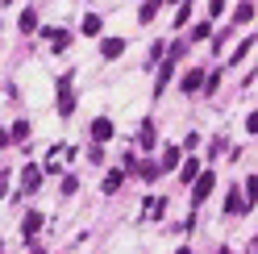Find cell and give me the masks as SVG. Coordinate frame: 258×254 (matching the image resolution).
Listing matches in <instances>:
<instances>
[{"instance_id": "obj_1", "label": "cell", "mask_w": 258, "mask_h": 254, "mask_svg": "<svg viewBox=\"0 0 258 254\" xmlns=\"http://www.w3.org/2000/svg\"><path fill=\"white\" fill-rule=\"evenodd\" d=\"M213 183H217V175H213V171H204V167H200V175L191 179V204H204L208 196H213Z\"/></svg>"}, {"instance_id": "obj_2", "label": "cell", "mask_w": 258, "mask_h": 254, "mask_svg": "<svg viewBox=\"0 0 258 254\" xmlns=\"http://www.w3.org/2000/svg\"><path fill=\"white\" fill-rule=\"evenodd\" d=\"M58 113H62V117H71V113H75V92H71V75H62V79H58Z\"/></svg>"}, {"instance_id": "obj_3", "label": "cell", "mask_w": 258, "mask_h": 254, "mask_svg": "<svg viewBox=\"0 0 258 254\" xmlns=\"http://www.w3.org/2000/svg\"><path fill=\"white\" fill-rule=\"evenodd\" d=\"M175 62H179V58H167V62H158V79H154V96H163V88L171 84V75H175Z\"/></svg>"}, {"instance_id": "obj_4", "label": "cell", "mask_w": 258, "mask_h": 254, "mask_svg": "<svg viewBox=\"0 0 258 254\" xmlns=\"http://www.w3.org/2000/svg\"><path fill=\"white\" fill-rule=\"evenodd\" d=\"M38 183H42V171H38V167H25V171H21V192H25V196L38 192Z\"/></svg>"}, {"instance_id": "obj_5", "label": "cell", "mask_w": 258, "mask_h": 254, "mask_svg": "<svg viewBox=\"0 0 258 254\" xmlns=\"http://www.w3.org/2000/svg\"><path fill=\"white\" fill-rule=\"evenodd\" d=\"M100 54H104V58H121V54H125V42H121V38H104V42H100Z\"/></svg>"}, {"instance_id": "obj_6", "label": "cell", "mask_w": 258, "mask_h": 254, "mask_svg": "<svg viewBox=\"0 0 258 254\" xmlns=\"http://www.w3.org/2000/svg\"><path fill=\"white\" fill-rule=\"evenodd\" d=\"M92 138H96V142H108V138H112V121H108V117H96V121H92Z\"/></svg>"}, {"instance_id": "obj_7", "label": "cell", "mask_w": 258, "mask_h": 254, "mask_svg": "<svg viewBox=\"0 0 258 254\" xmlns=\"http://www.w3.org/2000/svg\"><path fill=\"white\" fill-rule=\"evenodd\" d=\"M46 38H50V50H54V54H58V50H67V46H71V34H67V29H50Z\"/></svg>"}, {"instance_id": "obj_8", "label": "cell", "mask_w": 258, "mask_h": 254, "mask_svg": "<svg viewBox=\"0 0 258 254\" xmlns=\"http://www.w3.org/2000/svg\"><path fill=\"white\" fill-rule=\"evenodd\" d=\"M204 88V71L200 67H191L187 75H183V92H200Z\"/></svg>"}, {"instance_id": "obj_9", "label": "cell", "mask_w": 258, "mask_h": 254, "mask_svg": "<svg viewBox=\"0 0 258 254\" xmlns=\"http://www.w3.org/2000/svg\"><path fill=\"white\" fill-rule=\"evenodd\" d=\"M250 209V200L241 196V192H229V200H225V213H246Z\"/></svg>"}, {"instance_id": "obj_10", "label": "cell", "mask_w": 258, "mask_h": 254, "mask_svg": "<svg viewBox=\"0 0 258 254\" xmlns=\"http://www.w3.org/2000/svg\"><path fill=\"white\" fill-rule=\"evenodd\" d=\"M38 229H42V213H25V221H21V233H25V237H34Z\"/></svg>"}, {"instance_id": "obj_11", "label": "cell", "mask_w": 258, "mask_h": 254, "mask_svg": "<svg viewBox=\"0 0 258 254\" xmlns=\"http://www.w3.org/2000/svg\"><path fill=\"white\" fill-rule=\"evenodd\" d=\"M233 21H237V25L254 21V0H241V5H237V13H233Z\"/></svg>"}, {"instance_id": "obj_12", "label": "cell", "mask_w": 258, "mask_h": 254, "mask_svg": "<svg viewBox=\"0 0 258 254\" xmlns=\"http://www.w3.org/2000/svg\"><path fill=\"white\" fill-rule=\"evenodd\" d=\"M17 25H21V34H34V29H38V13H34V9H25L21 17H17Z\"/></svg>"}, {"instance_id": "obj_13", "label": "cell", "mask_w": 258, "mask_h": 254, "mask_svg": "<svg viewBox=\"0 0 258 254\" xmlns=\"http://www.w3.org/2000/svg\"><path fill=\"white\" fill-rule=\"evenodd\" d=\"M196 175H200V158H187V163H183V171H179V179H183V183H191Z\"/></svg>"}, {"instance_id": "obj_14", "label": "cell", "mask_w": 258, "mask_h": 254, "mask_svg": "<svg viewBox=\"0 0 258 254\" xmlns=\"http://www.w3.org/2000/svg\"><path fill=\"white\" fill-rule=\"evenodd\" d=\"M154 17H158V0H146V5L138 9V21H146V25H150Z\"/></svg>"}, {"instance_id": "obj_15", "label": "cell", "mask_w": 258, "mask_h": 254, "mask_svg": "<svg viewBox=\"0 0 258 254\" xmlns=\"http://www.w3.org/2000/svg\"><path fill=\"white\" fill-rule=\"evenodd\" d=\"M171 167H179V146H167V154H163V167H158V171H171Z\"/></svg>"}, {"instance_id": "obj_16", "label": "cell", "mask_w": 258, "mask_h": 254, "mask_svg": "<svg viewBox=\"0 0 258 254\" xmlns=\"http://www.w3.org/2000/svg\"><path fill=\"white\" fill-rule=\"evenodd\" d=\"M25 138H29V121H17L9 130V142H25Z\"/></svg>"}, {"instance_id": "obj_17", "label": "cell", "mask_w": 258, "mask_h": 254, "mask_svg": "<svg viewBox=\"0 0 258 254\" xmlns=\"http://www.w3.org/2000/svg\"><path fill=\"white\" fill-rule=\"evenodd\" d=\"M154 125H142V134H138V146H154Z\"/></svg>"}, {"instance_id": "obj_18", "label": "cell", "mask_w": 258, "mask_h": 254, "mask_svg": "<svg viewBox=\"0 0 258 254\" xmlns=\"http://www.w3.org/2000/svg\"><path fill=\"white\" fill-rule=\"evenodd\" d=\"M121 179H125V175H121V171H112V175H104V192L112 196V192H117V187H121Z\"/></svg>"}, {"instance_id": "obj_19", "label": "cell", "mask_w": 258, "mask_h": 254, "mask_svg": "<svg viewBox=\"0 0 258 254\" xmlns=\"http://www.w3.org/2000/svg\"><path fill=\"white\" fill-rule=\"evenodd\" d=\"M250 50H254V34H250V38H246V42H241V46H237V50H233V62H241V58H246Z\"/></svg>"}, {"instance_id": "obj_20", "label": "cell", "mask_w": 258, "mask_h": 254, "mask_svg": "<svg viewBox=\"0 0 258 254\" xmlns=\"http://www.w3.org/2000/svg\"><path fill=\"white\" fill-rule=\"evenodd\" d=\"M246 196H250V209H254V196H258V175L250 171V179H246Z\"/></svg>"}, {"instance_id": "obj_21", "label": "cell", "mask_w": 258, "mask_h": 254, "mask_svg": "<svg viewBox=\"0 0 258 254\" xmlns=\"http://www.w3.org/2000/svg\"><path fill=\"white\" fill-rule=\"evenodd\" d=\"M84 34H100V17H84Z\"/></svg>"}, {"instance_id": "obj_22", "label": "cell", "mask_w": 258, "mask_h": 254, "mask_svg": "<svg viewBox=\"0 0 258 254\" xmlns=\"http://www.w3.org/2000/svg\"><path fill=\"white\" fill-rule=\"evenodd\" d=\"M146 217H154V221L163 217V200H150V204H146Z\"/></svg>"}, {"instance_id": "obj_23", "label": "cell", "mask_w": 258, "mask_h": 254, "mask_svg": "<svg viewBox=\"0 0 258 254\" xmlns=\"http://www.w3.org/2000/svg\"><path fill=\"white\" fill-rule=\"evenodd\" d=\"M187 17H191V5L183 0V5H179V17H175V21H179V25H187Z\"/></svg>"}, {"instance_id": "obj_24", "label": "cell", "mask_w": 258, "mask_h": 254, "mask_svg": "<svg viewBox=\"0 0 258 254\" xmlns=\"http://www.w3.org/2000/svg\"><path fill=\"white\" fill-rule=\"evenodd\" d=\"M208 13H213V17H221V13H225V0H208Z\"/></svg>"}, {"instance_id": "obj_25", "label": "cell", "mask_w": 258, "mask_h": 254, "mask_svg": "<svg viewBox=\"0 0 258 254\" xmlns=\"http://www.w3.org/2000/svg\"><path fill=\"white\" fill-rule=\"evenodd\" d=\"M5 192H9V171H0V200H5Z\"/></svg>"}, {"instance_id": "obj_26", "label": "cell", "mask_w": 258, "mask_h": 254, "mask_svg": "<svg viewBox=\"0 0 258 254\" xmlns=\"http://www.w3.org/2000/svg\"><path fill=\"white\" fill-rule=\"evenodd\" d=\"M5 146H9V134H0V150H5Z\"/></svg>"}, {"instance_id": "obj_27", "label": "cell", "mask_w": 258, "mask_h": 254, "mask_svg": "<svg viewBox=\"0 0 258 254\" xmlns=\"http://www.w3.org/2000/svg\"><path fill=\"white\" fill-rule=\"evenodd\" d=\"M175 5H183V0H175Z\"/></svg>"}]
</instances>
